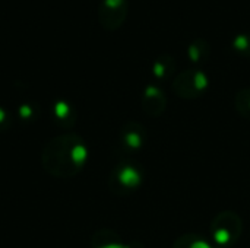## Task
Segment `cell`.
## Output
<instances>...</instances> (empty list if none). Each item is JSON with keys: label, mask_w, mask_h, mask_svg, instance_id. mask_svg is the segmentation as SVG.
<instances>
[{"label": "cell", "mask_w": 250, "mask_h": 248, "mask_svg": "<svg viewBox=\"0 0 250 248\" xmlns=\"http://www.w3.org/2000/svg\"><path fill=\"white\" fill-rule=\"evenodd\" d=\"M89 158L88 145L75 133L50 139L41 152L42 168L56 178H72L79 174Z\"/></svg>", "instance_id": "1"}, {"label": "cell", "mask_w": 250, "mask_h": 248, "mask_svg": "<svg viewBox=\"0 0 250 248\" xmlns=\"http://www.w3.org/2000/svg\"><path fill=\"white\" fill-rule=\"evenodd\" d=\"M145 181L144 168L132 161H123L113 167L108 177V189L116 196H129L139 190Z\"/></svg>", "instance_id": "2"}, {"label": "cell", "mask_w": 250, "mask_h": 248, "mask_svg": "<svg viewBox=\"0 0 250 248\" xmlns=\"http://www.w3.org/2000/svg\"><path fill=\"white\" fill-rule=\"evenodd\" d=\"M212 244L220 248H231L237 244L243 234V221L233 210L218 213L211 224Z\"/></svg>", "instance_id": "3"}, {"label": "cell", "mask_w": 250, "mask_h": 248, "mask_svg": "<svg viewBox=\"0 0 250 248\" xmlns=\"http://www.w3.org/2000/svg\"><path fill=\"white\" fill-rule=\"evenodd\" d=\"M209 86V79L207 73L198 67L186 69L180 72L173 80V92L182 99H198L201 98Z\"/></svg>", "instance_id": "4"}, {"label": "cell", "mask_w": 250, "mask_h": 248, "mask_svg": "<svg viewBox=\"0 0 250 248\" xmlns=\"http://www.w3.org/2000/svg\"><path fill=\"white\" fill-rule=\"evenodd\" d=\"M146 145V129L139 121H127L119 132V146L127 153L133 155L141 152Z\"/></svg>", "instance_id": "5"}, {"label": "cell", "mask_w": 250, "mask_h": 248, "mask_svg": "<svg viewBox=\"0 0 250 248\" xmlns=\"http://www.w3.org/2000/svg\"><path fill=\"white\" fill-rule=\"evenodd\" d=\"M141 105L149 117H160L167 108V95L158 85L149 83L142 92Z\"/></svg>", "instance_id": "6"}, {"label": "cell", "mask_w": 250, "mask_h": 248, "mask_svg": "<svg viewBox=\"0 0 250 248\" xmlns=\"http://www.w3.org/2000/svg\"><path fill=\"white\" fill-rule=\"evenodd\" d=\"M126 15V0H104V4L101 7V22L107 29H117L125 22Z\"/></svg>", "instance_id": "7"}, {"label": "cell", "mask_w": 250, "mask_h": 248, "mask_svg": "<svg viewBox=\"0 0 250 248\" xmlns=\"http://www.w3.org/2000/svg\"><path fill=\"white\" fill-rule=\"evenodd\" d=\"M92 248H144L141 243H125L117 232L108 228H103L97 231L91 238Z\"/></svg>", "instance_id": "8"}, {"label": "cell", "mask_w": 250, "mask_h": 248, "mask_svg": "<svg viewBox=\"0 0 250 248\" xmlns=\"http://www.w3.org/2000/svg\"><path fill=\"white\" fill-rule=\"evenodd\" d=\"M152 76L160 80H168L170 77H173L174 72H176V60L171 54H161L160 57L155 58L154 64H152Z\"/></svg>", "instance_id": "9"}, {"label": "cell", "mask_w": 250, "mask_h": 248, "mask_svg": "<svg viewBox=\"0 0 250 248\" xmlns=\"http://www.w3.org/2000/svg\"><path fill=\"white\" fill-rule=\"evenodd\" d=\"M209 56H211V45L204 38L193 39L188 47V58L193 64H202L208 61Z\"/></svg>", "instance_id": "10"}, {"label": "cell", "mask_w": 250, "mask_h": 248, "mask_svg": "<svg viewBox=\"0 0 250 248\" xmlns=\"http://www.w3.org/2000/svg\"><path fill=\"white\" fill-rule=\"evenodd\" d=\"M54 121L62 127H72L76 121V113L70 104L59 101L54 105Z\"/></svg>", "instance_id": "11"}, {"label": "cell", "mask_w": 250, "mask_h": 248, "mask_svg": "<svg viewBox=\"0 0 250 248\" xmlns=\"http://www.w3.org/2000/svg\"><path fill=\"white\" fill-rule=\"evenodd\" d=\"M173 248H220L199 234H185L176 240Z\"/></svg>", "instance_id": "12"}, {"label": "cell", "mask_w": 250, "mask_h": 248, "mask_svg": "<svg viewBox=\"0 0 250 248\" xmlns=\"http://www.w3.org/2000/svg\"><path fill=\"white\" fill-rule=\"evenodd\" d=\"M234 107L243 118L250 120V88H242L236 94Z\"/></svg>", "instance_id": "13"}, {"label": "cell", "mask_w": 250, "mask_h": 248, "mask_svg": "<svg viewBox=\"0 0 250 248\" xmlns=\"http://www.w3.org/2000/svg\"><path fill=\"white\" fill-rule=\"evenodd\" d=\"M233 48L239 56L250 58V32H242L236 35L233 39Z\"/></svg>", "instance_id": "14"}, {"label": "cell", "mask_w": 250, "mask_h": 248, "mask_svg": "<svg viewBox=\"0 0 250 248\" xmlns=\"http://www.w3.org/2000/svg\"><path fill=\"white\" fill-rule=\"evenodd\" d=\"M12 124V117L10 113L7 110H4L3 107H0V133L6 132Z\"/></svg>", "instance_id": "15"}]
</instances>
